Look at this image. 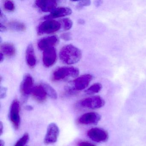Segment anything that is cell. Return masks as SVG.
<instances>
[{
	"label": "cell",
	"instance_id": "52a82bcc",
	"mask_svg": "<svg viewBox=\"0 0 146 146\" xmlns=\"http://www.w3.org/2000/svg\"><path fill=\"white\" fill-rule=\"evenodd\" d=\"M105 104L104 100L99 96L88 97L81 102L82 106L91 109H99L102 107Z\"/></svg>",
	"mask_w": 146,
	"mask_h": 146
},
{
	"label": "cell",
	"instance_id": "ffe728a7",
	"mask_svg": "<svg viewBox=\"0 0 146 146\" xmlns=\"http://www.w3.org/2000/svg\"><path fill=\"white\" fill-rule=\"evenodd\" d=\"M102 85L99 83L94 84L88 89L85 90L86 94L88 95L94 94L99 93L102 89Z\"/></svg>",
	"mask_w": 146,
	"mask_h": 146
},
{
	"label": "cell",
	"instance_id": "6da1fadb",
	"mask_svg": "<svg viewBox=\"0 0 146 146\" xmlns=\"http://www.w3.org/2000/svg\"><path fill=\"white\" fill-rule=\"evenodd\" d=\"M81 50L72 45L63 47L59 53L60 60L66 64H73L78 63L82 58Z\"/></svg>",
	"mask_w": 146,
	"mask_h": 146
},
{
	"label": "cell",
	"instance_id": "9c48e42d",
	"mask_svg": "<svg viewBox=\"0 0 146 146\" xmlns=\"http://www.w3.org/2000/svg\"><path fill=\"white\" fill-rule=\"evenodd\" d=\"M93 78V76L90 74H85L79 77L73 81L72 89L74 91H81L85 89Z\"/></svg>",
	"mask_w": 146,
	"mask_h": 146
},
{
	"label": "cell",
	"instance_id": "d4e9b609",
	"mask_svg": "<svg viewBox=\"0 0 146 146\" xmlns=\"http://www.w3.org/2000/svg\"><path fill=\"white\" fill-rule=\"evenodd\" d=\"M7 89L6 88L2 87L0 89V98L1 99H3L5 98L7 95Z\"/></svg>",
	"mask_w": 146,
	"mask_h": 146
},
{
	"label": "cell",
	"instance_id": "7402d4cb",
	"mask_svg": "<svg viewBox=\"0 0 146 146\" xmlns=\"http://www.w3.org/2000/svg\"><path fill=\"white\" fill-rule=\"evenodd\" d=\"M61 22L63 25V28L65 30H69L72 27L73 23L72 21L69 19H64L61 20Z\"/></svg>",
	"mask_w": 146,
	"mask_h": 146
},
{
	"label": "cell",
	"instance_id": "836d02e7",
	"mask_svg": "<svg viewBox=\"0 0 146 146\" xmlns=\"http://www.w3.org/2000/svg\"><path fill=\"white\" fill-rule=\"evenodd\" d=\"M0 60H1V62H2L4 60V54L2 53L0 54Z\"/></svg>",
	"mask_w": 146,
	"mask_h": 146
},
{
	"label": "cell",
	"instance_id": "277c9868",
	"mask_svg": "<svg viewBox=\"0 0 146 146\" xmlns=\"http://www.w3.org/2000/svg\"><path fill=\"white\" fill-rule=\"evenodd\" d=\"M61 28V23L56 20H46L38 26V33L40 35L49 34L59 30Z\"/></svg>",
	"mask_w": 146,
	"mask_h": 146
},
{
	"label": "cell",
	"instance_id": "1f68e13d",
	"mask_svg": "<svg viewBox=\"0 0 146 146\" xmlns=\"http://www.w3.org/2000/svg\"><path fill=\"white\" fill-rule=\"evenodd\" d=\"M78 23L80 25H83L85 23V22L83 19H80L78 20Z\"/></svg>",
	"mask_w": 146,
	"mask_h": 146
},
{
	"label": "cell",
	"instance_id": "44dd1931",
	"mask_svg": "<svg viewBox=\"0 0 146 146\" xmlns=\"http://www.w3.org/2000/svg\"><path fill=\"white\" fill-rule=\"evenodd\" d=\"M29 133H25L22 137L18 140L14 146H25L26 143L29 142Z\"/></svg>",
	"mask_w": 146,
	"mask_h": 146
},
{
	"label": "cell",
	"instance_id": "5b68a950",
	"mask_svg": "<svg viewBox=\"0 0 146 146\" xmlns=\"http://www.w3.org/2000/svg\"><path fill=\"white\" fill-rule=\"evenodd\" d=\"M60 134V129L58 125L54 123L48 125L44 139V143L46 145L55 143L58 141Z\"/></svg>",
	"mask_w": 146,
	"mask_h": 146
},
{
	"label": "cell",
	"instance_id": "7a4b0ae2",
	"mask_svg": "<svg viewBox=\"0 0 146 146\" xmlns=\"http://www.w3.org/2000/svg\"><path fill=\"white\" fill-rule=\"evenodd\" d=\"M20 102L18 100L12 102L9 111V117L10 121L16 129H18L20 126Z\"/></svg>",
	"mask_w": 146,
	"mask_h": 146
},
{
	"label": "cell",
	"instance_id": "9a60e30c",
	"mask_svg": "<svg viewBox=\"0 0 146 146\" xmlns=\"http://www.w3.org/2000/svg\"><path fill=\"white\" fill-rule=\"evenodd\" d=\"M31 94L36 100L41 102L45 101L47 96L46 90L42 84L35 86Z\"/></svg>",
	"mask_w": 146,
	"mask_h": 146
},
{
	"label": "cell",
	"instance_id": "ac0fdd59",
	"mask_svg": "<svg viewBox=\"0 0 146 146\" xmlns=\"http://www.w3.org/2000/svg\"><path fill=\"white\" fill-rule=\"evenodd\" d=\"M8 26L11 29L17 31H23L26 30L25 25L18 21H12L8 23Z\"/></svg>",
	"mask_w": 146,
	"mask_h": 146
},
{
	"label": "cell",
	"instance_id": "ba28073f",
	"mask_svg": "<svg viewBox=\"0 0 146 146\" xmlns=\"http://www.w3.org/2000/svg\"><path fill=\"white\" fill-rule=\"evenodd\" d=\"M87 135L91 140L97 143L106 141L108 138V133L106 131L96 127L89 130Z\"/></svg>",
	"mask_w": 146,
	"mask_h": 146
},
{
	"label": "cell",
	"instance_id": "f546056e",
	"mask_svg": "<svg viewBox=\"0 0 146 146\" xmlns=\"http://www.w3.org/2000/svg\"><path fill=\"white\" fill-rule=\"evenodd\" d=\"M25 108L26 111H31L33 110L34 108L32 106H30V105H28V106H25Z\"/></svg>",
	"mask_w": 146,
	"mask_h": 146
},
{
	"label": "cell",
	"instance_id": "5bb4252c",
	"mask_svg": "<svg viewBox=\"0 0 146 146\" xmlns=\"http://www.w3.org/2000/svg\"><path fill=\"white\" fill-rule=\"evenodd\" d=\"M58 37L55 36H48L43 38L38 42V46L40 50H44L53 47L58 43Z\"/></svg>",
	"mask_w": 146,
	"mask_h": 146
},
{
	"label": "cell",
	"instance_id": "30bf717a",
	"mask_svg": "<svg viewBox=\"0 0 146 146\" xmlns=\"http://www.w3.org/2000/svg\"><path fill=\"white\" fill-rule=\"evenodd\" d=\"M101 119L99 113L90 112L82 115L78 119V122L83 125H96Z\"/></svg>",
	"mask_w": 146,
	"mask_h": 146
},
{
	"label": "cell",
	"instance_id": "d6986e66",
	"mask_svg": "<svg viewBox=\"0 0 146 146\" xmlns=\"http://www.w3.org/2000/svg\"><path fill=\"white\" fill-rule=\"evenodd\" d=\"M41 84L45 89L47 96L54 100L57 99L58 94L56 90L51 85L46 83H42Z\"/></svg>",
	"mask_w": 146,
	"mask_h": 146
},
{
	"label": "cell",
	"instance_id": "f1b7e54d",
	"mask_svg": "<svg viewBox=\"0 0 146 146\" xmlns=\"http://www.w3.org/2000/svg\"><path fill=\"white\" fill-rule=\"evenodd\" d=\"M103 3V1H95L94 5L96 7H99Z\"/></svg>",
	"mask_w": 146,
	"mask_h": 146
},
{
	"label": "cell",
	"instance_id": "484cf974",
	"mask_svg": "<svg viewBox=\"0 0 146 146\" xmlns=\"http://www.w3.org/2000/svg\"><path fill=\"white\" fill-rule=\"evenodd\" d=\"M61 38L65 41H69L71 40V35L69 33H65L61 35Z\"/></svg>",
	"mask_w": 146,
	"mask_h": 146
},
{
	"label": "cell",
	"instance_id": "cb8c5ba5",
	"mask_svg": "<svg viewBox=\"0 0 146 146\" xmlns=\"http://www.w3.org/2000/svg\"><path fill=\"white\" fill-rule=\"evenodd\" d=\"M91 4L90 1H78V3L76 5V8L78 10L82 9L84 7L88 6Z\"/></svg>",
	"mask_w": 146,
	"mask_h": 146
},
{
	"label": "cell",
	"instance_id": "603a6c76",
	"mask_svg": "<svg viewBox=\"0 0 146 146\" xmlns=\"http://www.w3.org/2000/svg\"><path fill=\"white\" fill-rule=\"evenodd\" d=\"M4 7L7 11L9 12L13 11L15 10L14 3L11 1H7L4 3Z\"/></svg>",
	"mask_w": 146,
	"mask_h": 146
},
{
	"label": "cell",
	"instance_id": "4dcf8cb0",
	"mask_svg": "<svg viewBox=\"0 0 146 146\" xmlns=\"http://www.w3.org/2000/svg\"><path fill=\"white\" fill-rule=\"evenodd\" d=\"M0 29L1 32L5 31L6 30V27L5 25H3L2 23H1V26H0Z\"/></svg>",
	"mask_w": 146,
	"mask_h": 146
},
{
	"label": "cell",
	"instance_id": "e575fe53",
	"mask_svg": "<svg viewBox=\"0 0 146 146\" xmlns=\"http://www.w3.org/2000/svg\"></svg>",
	"mask_w": 146,
	"mask_h": 146
},
{
	"label": "cell",
	"instance_id": "83f0119b",
	"mask_svg": "<svg viewBox=\"0 0 146 146\" xmlns=\"http://www.w3.org/2000/svg\"><path fill=\"white\" fill-rule=\"evenodd\" d=\"M4 129V125L2 121H0V136H1L3 133Z\"/></svg>",
	"mask_w": 146,
	"mask_h": 146
},
{
	"label": "cell",
	"instance_id": "8992f818",
	"mask_svg": "<svg viewBox=\"0 0 146 146\" xmlns=\"http://www.w3.org/2000/svg\"><path fill=\"white\" fill-rule=\"evenodd\" d=\"M34 80L29 74L25 76L20 86V92L23 96V101L25 102L29 95L32 93L34 88Z\"/></svg>",
	"mask_w": 146,
	"mask_h": 146
},
{
	"label": "cell",
	"instance_id": "4316f807",
	"mask_svg": "<svg viewBox=\"0 0 146 146\" xmlns=\"http://www.w3.org/2000/svg\"><path fill=\"white\" fill-rule=\"evenodd\" d=\"M78 146H96L94 144L89 142L88 141H80L78 143Z\"/></svg>",
	"mask_w": 146,
	"mask_h": 146
},
{
	"label": "cell",
	"instance_id": "2e32d148",
	"mask_svg": "<svg viewBox=\"0 0 146 146\" xmlns=\"http://www.w3.org/2000/svg\"><path fill=\"white\" fill-rule=\"evenodd\" d=\"M26 60L30 67H35L36 64V58L32 44H29L27 47L26 51Z\"/></svg>",
	"mask_w": 146,
	"mask_h": 146
},
{
	"label": "cell",
	"instance_id": "7c38bea8",
	"mask_svg": "<svg viewBox=\"0 0 146 146\" xmlns=\"http://www.w3.org/2000/svg\"><path fill=\"white\" fill-rule=\"evenodd\" d=\"M36 6L44 12H52L56 9L57 2L54 0H39L35 2Z\"/></svg>",
	"mask_w": 146,
	"mask_h": 146
},
{
	"label": "cell",
	"instance_id": "e0dca14e",
	"mask_svg": "<svg viewBox=\"0 0 146 146\" xmlns=\"http://www.w3.org/2000/svg\"><path fill=\"white\" fill-rule=\"evenodd\" d=\"M1 49L3 54L8 57H12L16 53V49L14 46L13 44L8 42L2 44L1 46Z\"/></svg>",
	"mask_w": 146,
	"mask_h": 146
},
{
	"label": "cell",
	"instance_id": "3957f363",
	"mask_svg": "<svg viewBox=\"0 0 146 146\" xmlns=\"http://www.w3.org/2000/svg\"><path fill=\"white\" fill-rule=\"evenodd\" d=\"M79 73V70L75 67H60L53 73V79L54 81H59L67 77H76L78 76Z\"/></svg>",
	"mask_w": 146,
	"mask_h": 146
},
{
	"label": "cell",
	"instance_id": "4fadbf2b",
	"mask_svg": "<svg viewBox=\"0 0 146 146\" xmlns=\"http://www.w3.org/2000/svg\"><path fill=\"white\" fill-rule=\"evenodd\" d=\"M72 10L68 7H59L51 12L49 15L44 17V19L46 20L54 19L70 15Z\"/></svg>",
	"mask_w": 146,
	"mask_h": 146
},
{
	"label": "cell",
	"instance_id": "d6a6232c",
	"mask_svg": "<svg viewBox=\"0 0 146 146\" xmlns=\"http://www.w3.org/2000/svg\"><path fill=\"white\" fill-rule=\"evenodd\" d=\"M0 146H5V142L4 140H0Z\"/></svg>",
	"mask_w": 146,
	"mask_h": 146
},
{
	"label": "cell",
	"instance_id": "8fae6325",
	"mask_svg": "<svg viewBox=\"0 0 146 146\" xmlns=\"http://www.w3.org/2000/svg\"><path fill=\"white\" fill-rule=\"evenodd\" d=\"M57 59L56 50L54 47L44 50L43 53V63L46 67L52 66L55 63Z\"/></svg>",
	"mask_w": 146,
	"mask_h": 146
}]
</instances>
